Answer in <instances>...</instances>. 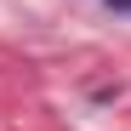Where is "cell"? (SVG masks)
<instances>
[{
	"label": "cell",
	"mask_w": 131,
	"mask_h": 131,
	"mask_svg": "<svg viewBox=\"0 0 131 131\" xmlns=\"http://www.w3.org/2000/svg\"><path fill=\"white\" fill-rule=\"evenodd\" d=\"M108 6H114V12H131V0H108Z\"/></svg>",
	"instance_id": "obj_1"
}]
</instances>
